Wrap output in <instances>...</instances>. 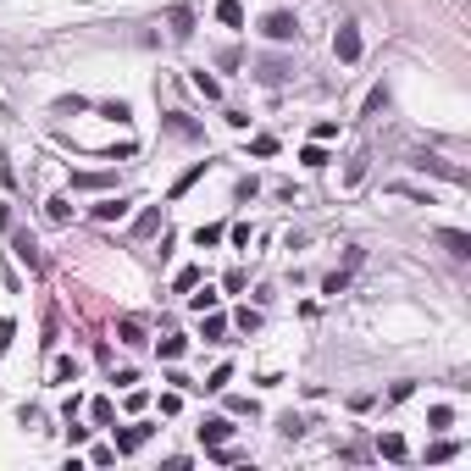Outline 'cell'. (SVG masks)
Instances as JSON below:
<instances>
[{"instance_id": "obj_7", "label": "cell", "mask_w": 471, "mask_h": 471, "mask_svg": "<svg viewBox=\"0 0 471 471\" xmlns=\"http://www.w3.org/2000/svg\"><path fill=\"white\" fill-rule=\"evenodd\" d=\"M161 228V205H150V211H139V217H133V238H150Z\"/></svg>"}, {"instance_id": "obj_18", "label": "cell", "mask_w": 471, "mask_h": 471, "mask_svg": "<svg viewBox=\"0 0 471 471\" xmlns=\"http://www.w3.org/2000/svg\"><path fill=\"white\" fill-rule=\"evenodd\" d=\"M100 117H111V122H128L133 111H128V100H106V106H100Z\"/></svg>"}, {"instance_id": "obj_15", "label": "cell", "mask_w": 471, "mask_h": 471, "mask_svg": "<svg viewBox=\"0 0 471 471\" xmlns=\"http://www.w3.org/2000/svg\"><path fill=\"white\" fill-rule=\"evenodd\" d=\"M111 172H73V189H106Z\"/></svg>"}, {"instance_id": "obj_16", "label": "cell", "mask_w": 471, "mask_h": 471, "mask_svg": "<svg viewBox=\"0 0 471 471\" xmlns=\"http://www.w3.org/2000/svg\"><path fill=\"white\" fill-rule=\"evenodd\" d=\"M183 349H189V338H183V333H172V338H161V361H177Z\"/></svg>"}, {"instance_id": "obj_31", "label": "cell", "mask_w": 471, "mask_h": 471, "mask_svg": "<svg viewBox=\"0 0 471 471\" xmlns=\"http://www.w3.org/2000/svg\"><path fill=\"white\" fill-rule=\"evenodd\" d=\"M427 421H433V433H444V427H449V421H455V416H449V405H438V410H433V416H427Z\"/></svg>"}, {"instance_id": "obj_33", "label": "cell", "mask_w": 471, "mask_h": 471, "mask_svg": "<svg viewBox=\"0 0 471 471\" xmlns=\"http://www.w3.org/2000/svg\"><path fill=\"white\" fill-rule=\"evenodd\" d=\"M233 321H238V327H244V333H255V327H261V311H238Z\"/></svg>"}, {"instance_id": "obj_9", "label": "cell", "mask_w": 471, "mask_h": 471, "mask_svg": "<svg viewBox=\"0 0 471 471\" xmlns=\"http://www.w3.org/2000/svg\"><path fill=\"white\" fill-rule=\"evenodd\" d=\"M145 438H150V427H128V433H117V455H133Z\"/></svg>"}, {"instance_id": "obj_8", "label": "cell", "mask_w": 471, "mask_h": 471, "mask_svg": "<svg viewBox=\"0 0 471 471\" xmlns=\"http://www.w3.org/2000/svg\"><path fill=\"white\" fill-rule=\"evenodd\" d=\"M117 338H122V344H145V321H139V316H122V321H117Z\"/></svg>"}, {"instance_id": "obj_28", "label": "cell", "mask_w": 471, "mask_h": 471, "mask_svg": "<svg viewBox=\"0 0 471 471\" xmlns=\"http://www.w3.org/2000/svg\"><path fill=\"white\" fill-rule=\"evenodd\" d=\"M89 410H94V421H100V427H111V416H117V410H111V399H94Z\"/></svg>"}, {"instance_id": "obj_1", "label": "cell", "mask_w": 471, "mask_h": 471, "mask_svg": "<svg viewBox=\"0 0 471 471\" xmlns=\"http://www.w3.org/2000/svg\"><path fill=\"white\" fill-rule=\"evenodd\" d=\"M261 34H266L272 45H294V39H300V17H294V11H266V17H261Z\"/></svg>"}, {"instance_id": "obj_5", "label": "cell", "mask_w": 471, "mask_h": 471, "mask_svg": "<svg viewBox=\"0 0 471 471\" xmlns=\"http://www.w3.org/2000/svg\"><path fill=\"white\" fill-rule=\"evenodd\" d=\"M438 244H444L449 255H471V233H461V228H444V233H438Z\"/></svg>"}, {"instance_id": "obj_26", "label": "cell", "mask_w": 471, "mask_h": 471, "mask_svg": "<svg viewBox=\"0 0 471 471\" xmlns=\"http://www.w3.org/2000/svg\"><path fill=\"white\" fill-rule=\"evenodd\" d=\"M261 78H266V83H283V78H289V67H283V61H261Z\"/></svg>"}, {"instance_id": "obj_29", "label": "cell", "mask_w": 471, "mask_h": 471, "mask_svg": "<svg viewBox=\"0 0 471 471\" xmlns=\"http://www.w3.org/2000/svg\"><path fill=\"white\" fill-rule=\"evenodd\" d=\"M361 177H366V156H355V161H349V172H344V183H349V189H355V183H361Z\"/></svg>"}, {"instance_id": "obj_11", "label": "cell", "mask_w": 471, "mask_h": 471, "mask_svg": "<svg viewBox=\"0 0 471 471\" xmlns=\"http://www.w3.org/2000/svg\"><path fill=\"white\" fill-rule=\"evenodd\" d=\"M172 34H177V39L194 34V11H189V6H172Z\"/></svg>"}, {"instance_id": "obj_34", "label": "cell", "mask_w": 471, "mask_h": 471, "mask_svg": "<svg viewBox=\"0 0 471 471\" xmlns=\"http://www.w3.org/2000/svg\"><path fill=\"white\" fill-rule=\"evenodd\" d=\"M11 333H17V327H11V316H0V349H11Z\"/></svg>"}, {"instance_id": "obj_22", "label": "cell", "mask_w": 471, "mask_h": 471, "mask_svg": "<svg viewBox=\"0 0 471 471\" xmlns=\"http://www.w3.org/2000/svg\"><path fill=\"white\" fill-rule=\"evenodd\" d=\"M300 161H305L311 172H321V166H327V150H321V145H305V150H300Z\"/></svg>"}, {"instance_id": "obj_6", "label": "cell", "mask_w": 471, "mask_h": 471, "mask_svg": "<svg viewBox=\"0 0 471 471\" xmlns=\"http://www.w3.org/2000/svg\"><path fill=\"white\" fill-rule=\"evenodd\" d=\"M217 22L222 28H244V6L238 0H217Z\"/></svg>"}, {"instance_id": "obj_2", "label": "cell", "mask_w": 471, "mask_h": 471, "mask_svg": "<svg viewBox=\"0 0 471 471\" xmlns=\"http://www.w3.org/2000/svg\"><path fill=\"white\" fill-rule=\"evenodd\" d=\"M333 56H338L344 67L361 61V28H355V22H338V34H333Z\"/></svg>"}, {"instance_id": "obj_19", "label": "cell", "mask_w": 471, "mask_h": 471, "mask_svg": "<svg viewBox=\"0 0 471 471\" xmlns=\"http://www.w3.org/2000/svg\"><path fill=\"white\" fill-rule=\"evenodd\" d=\"M45 217H50V222H67V217H73V205L56 194V200H45Z\"/></svg>"}, {"instance_id": "obj_25", "label": "cell", "mask_w": 471, "mask_h": 471, "mask_svg": "<svg viewBox=\"0 0 471 471\" xmlns=\"http://www.w3.org/2000/svg\"><path fill=\"white\" fill-rule=\"evenodd\" d=\"M189 311H200V316L217 311V294H211V289H205V294H189Z\"/></svg>"}, {"instance_id": "obj_10", "label": "cell", "mask_w": 471, "mask_h": 471, "mask_svg": "<svg viewBox=\"0 0 471 471\" xmlns=\"http://www.w3.org/2000/svg\"><path fill=\"white\" fill-rule=\"evenodd\" d=\"M222 333H228V321H222L217 311H205V321H200V338H205V344H222Z\"/></svg>"}, {"instance_id": "obj_21", "label": "cell", "mask_w": 471, "mask_h": 471, "mask_svg": "<svg viewBox=\"0 0 471 471\" xmlns=\"http://www.w3.org/2000/svg\"><path fill=\"white\" fill-rule=\"evenodd\" d=\"M427 461H433V466H444V461H455V444H449V438H438V444L427 449Z\"/></svg>"}, {"instance_id": "obj_20", "label": "cell", "mask_w": 471, "mask_h": 471, "mask_svg": "<svg viewBox=\"0 0 471 471\" xmlns=\"http://www.w3.org/2000/svg\"><path fill=\"white\" fill-rule=\"evenodd\" d=\"M172 289H177V294H189V289H200V266H183V272H177V283H172Z\"/></svg>"}, {"instance_id": "obj_30", "label": "cell", "mask_w": 471, "mask_h": 471, "mask_svg": "<svg viewBox=\"0 0 471 471\" xmlns=\"http://www.w3.org/2000/svg\"><path fill=\"white\" fill-rule=\"evenodd\" d=\"M228 410H233V416H255V399H244V393H233V399H228Z\"/></svg>"}, {"instance_id": "obj_17", "label": "cell", "mask_w": 471, "mask_h": 471, "mask_svg": "<svg viewBox=\"0 0 471 471\" xmlns=\"http://www.w3.org/2000/svg\"><path fill=\"white\" fill-rule=\"evenodd\" d=\"M194 89H200V94H205V100H217V94H222V83L211 78V73H205V67H200V73H194Z\"/></svg>"}, {"instance_id": "obj_27", "label": "cell", "mask_w": 471, "mask_h": 471, "mask_svg": "<svg viewBox=\"0 0 471 471\" xmlns=\"http://www.w3.org/2000/svg\"><path fill=\"white\" fill-rule=\"evenodd\" d=\"M194 244H200V249H211V244H222V228H217V222H211V228H200V233H194Z\"/></svg>"}, {"instance_id": "obj_4", "label": "cell", "mask_w": 471, "mask_h": 471, "mask_svg": "<svg viewBox=\"0 0 471 471\" xmlns=\"http://www.w3.org/2000/svg\"><path fill=\"white\" fill-rule=\"evenodd\" d=\"M11 249H17V261H28V272H39L45 261H39V244H34V233H11Z\"/></svg>"}, {"instance_id": "obj_23", "label": "cell", "mask_w": 471, "mask_h": 471, "mask_svg": "<svg viewBox=\"0 0 471 471\" xmlns=\"http://www.w3.org/2000/svg\"><path fill=\"white\" fill-rule=\"evenodd\" d=\"M228 377H233V372H228V366H217V372H211L200 389H205V393H222V389H228Z\"/></svg>"}, {"instance_id": "obj_13", "label": "cell", "mask_w": 471, "mask_h": 471, "mask_svg": "<svg viewBox=\"0 0 471 471\" xmlns=\"http://www.w3.org/2000/svg\"><path fill=\"white\" fill-rule=\"evenodd\" d=\"M377 455H389V461H405V438H399V433H383V438H377Z\"/></svg>"}, {"instance_id": "obj_12", "label": "cell", "mask_w": 471, "mask_h": 471, "mask_svg": "<svg viewBox=\"0 0 471 471\" xmlns=\"http://www.w3.org/2000/svg\"><path fill=\"white\" fill-rule=\"evenodd\" d=\"M50 377H56V383H78V361H73V355H56Z\"/></svg>"}, {"instance_id": "obj_32", "label": "cell", "mask_w": 471, "mask_h": 471, "mask_svg": "<svg viewBox=\"0 0 471 471\" xmlns=\"http://www.w3.org/2000/svg\"><path fill=\"white\" fill-rule=\"evenodd\" d=\"M177 405H183V389H177V393H161V416H177Z\"/></svg>"}, {"instance_id": "obj_24", "label": "cell", "mask_w": 471, "mask_h": 471, "mask_svg": "<svg viewBox=\"0 0 471 471\" xmlns=\"http://www.w3.org/2000/svg\"><path fill=\"white\" fill-rule=\"evenodd\" d=\"M249 156H277V139H272V133H261V139H249Z\"/></svg>"}, {"instance_id": "obj_3", "label": "cell", "mask_w": 471, "mask_h": 471, "mask_svg": "<svg viewBox=\"0 0 471 471\" xmlns=\"http://www.w3.org/2000/svg\"><path fill=\"white\" fill-rule=\"evenodd\" d=\"M228 438H233V421H228V416H205V427H200V444H205V449H222Z\"/></svg>"}, {"instance_id": "obj_14", "label": "cell", "mask_w": 471, "mask_h": 471, "mask_svg": "<svg viewBox=\"0 0 471 471\" xmlns=\"http://www.w3.org/2000/svg\"><path fill=\"white\" fill-rule=\"evenodd\" d=\"M94 217H100V222H117V217H128V200H100Z\"/></svg>"}]
</instances>
